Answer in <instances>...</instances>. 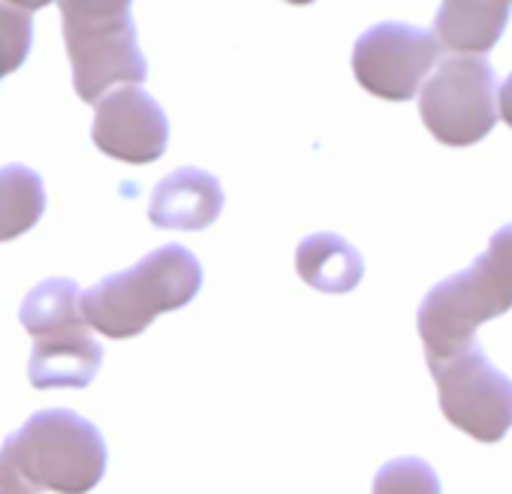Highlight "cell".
I'll list each match as a JSON object with an SVG mask.
<instances>
[{
  "label": "cell",
  "mask_w": 512,
  "mask_h": 494,
  "mask_svg": "<svg viewBox=\"0 0 512 494\" xmlns=\"http://www.w3.org/2000/svg\"><path fill=\"white\" fill-rule=\"evenodd\" d=\"M223 211V187L220 181L196 166L175 169L166 175L148 205V217L157 229L199 232L208 229Z\"/></svg>",
  "instance_id": "10"
},
{
  "label": "cell",
  "mask_w": 512,
  "mask_h": 494,
  "mask_svg": "<svg viewBox=\"0 0 512 494\" xmlns=\"http://www.w3.org/2000/svg\"><path fill=\"white\" fill-rule=\"evenodd\" d=\"M500 118L512 127V73H509V79L500 88Z\"/></svg>",
  "instance_id": "16"
},
{
  "label": "cell",
  "mask_w": 512,
  "mask_h": 494,
  "mask_svg": "<svg viewBox=\"0 0 512 494\" xmlns=\"http://www.w3.org/2000/svg\"><path fill=\"white\" fill-rule=\"evenodd\" d=\"M437 383V401L449 425L476 443H497L512 428V380L500 374L473 341L467 350L428 362Z\"/></svg>",
  "instance_id": "7"
},
{
  "label": "cell",
  "mask_w": 512,
  "mask_h": 494,
  "mask_svg": "<svg viewBox=\"0 0 512 494\" xmlns=\"http://www.w3.org/2000/svg\"><path fill=\"white\" fill-rule=\"evenodd\" d=\"M31 43H34L31 13L0 4V82L10 73L22 70V64L31 55Z\"/></svg>",
  "instance_id": "14"
},
{
  "label": "cell",
  "mask_w": 512,
  "mask_h": 494,
  "mask_svg": "<svg viewBox=\"0 0 512 494\" xmlns=\"http://www.w3.org/2000/svg\"><path fill=\"white\" fill-rule=\"evenodd\" d=\"M512 308V223L497 229L470 269L440 281L419 305L416 329L428 362L449 359L476 341V329Z\"/></svg>",
  "instance_id": "2"
},
{
  "label": "cell",
  "mask_w": 512,
  "mask_h": 494,
  "mask_svg": "<svg viewBox=\"0 0 512 494\" xmlns=\"http://www.w3.org/2000/svg\"><path fill=\"white\" fill-rule=\"evenodd\" d=\"M425 130L449 148L482 142L497 124V76L479 55L443 58L419 88Z\"/></svg>",
  "instance_id": "6"
},
{
  "label": "cell",
  "mask_w": 512,
  "mask_h": 494,
  "mask_svg": "<svg viewBox=\"0 0 512 494\" xmlns=\"http://www.w3.org/2000/svg\"><path fill=\"white\" fill-rule=\"evenodd\" d=\"M13 470L40 494H88L106 473V440L76 410H40L0 446Z\"/></svg>",
  "instance_id": "3"
},
{
  "label": "cell",
  "mask_w": 512,
  "mask_h": 494,
  "mask_svg": "<svg viewBox=\"0 0 512 494\" xmlns=\"http://www.w3.org/2000/svg\"><path fill=\"white\" fill-rule=\"evenodd\" d=\"M512 13V0H443L434 19V40L455 55H488Z\"/></svg>",
  "instance_id": "11"
},
{
  "label": "cell",
  "mask_w": 512,
  "mask_h": 494,
  "mask_svg": "<svg viewBox=\"0 0 512 494\" xmlns=\"http://www.w3.org/2000/svg\"><path fill=\"white\" fill-rule=\"evenodd\" d=\"M296 272L308 287L338 296V293H350L359 287L365 275V263H362V254L347 238L335 232H317L299 244Z\"/></svg>",
  "instance_id": "12"
},
{
  "label": "cell",
  "mask_w": 512,
  "mask_h": 494,
  "mask_svg": "<svg viewBox=\"0 0 512 494\" xmlns=\"http://www.w3.org/2000/svg\"><path fill=\"white\" fill-rule=\"evenodd\" d=\"M440 46L431 31L383 22L365 31L353 46L356 82L389 103H407L419 94L425 76L434 70Z\"/></svg>",
  "instance_id": "8"
},
{
  "label": "cell",
  "mask_w": 512,
  "mask_h": 494,
  "mask_svg": "<svg viewBox=\"0 0 512 494\" xmlns=\"http://www.w3.org/2000/svg\"><path fill=\"white\" fill-rule=\"evenodd\" d=\"M0 4H7L13 10H22V13H37V10L55 4V0H0Z\"/></svg>",
  "instance_id": "17"
},
{
  "label": "cell",
  "mask_w": 512,
  "mask_h": 494,
  "mask_svg": "<svg viewBox=\"0 0 512 494\" xmlns=\"http://www.w3.org/2000/svg\"><path fill=\"white\" fill-rule=\"evenodd\" d=\"M91 139L106 157L145 166L163 157L169 142V121L151 94L136 85H124L97 103Z\"/></svg>",
  "instance_id": "9"
},
{
  "label": "cell",
  "mask_w": 512,
  "mask_h": 494,
  "mask_svg": "<svg viewBox=\"0 0 512 494\" xmlns=\"http://www.w3.org/2000/svg\"><path fill=\"white\" fill-rule=\"evenodd\" d=\"M0 494H37L16 470H13V464L0 455Z\"/></svg>",
  "instance_id": "15"
},
{
  "label": "cell",
  "mask_w": 512,
  "mask_h": 494,
  "mask_svg": "<svg viewBox=\"0 0 512 494\" xmlns=\"http://www.w3.org/2000/svg\"><path fill=\"white\" fill-rule=\"evenodd\" d=\"M287 4H293V7H308V4H314V0H287Z\"/></svg>",
  "instance_id": "18"
},
{
  "label": "cell",
  "mask_w": 512,
  "mask_h": 494,
  "mask_svg": "<svg viewBox=\"0 0 512 494\" xmlns=\"http://www.w3.org/2000/svg\"><path fill=\"white\" fill-rule=\"evenodd\" d=\"M82 290L70 278L37 284L19 311L34 338L28 380L34 389H85L103 365V347L79 308Z\"/></svg>",
  "instance_id": "5"
},
{
  "label": "cell",
  "mask_w": 512,
  "mask_h": 494,
  "mask_svg": "<svg viewBox=\"0 0 512 494\" xmlns=\"http://www.w3.org/2000/svg\"><path fill=\"white\" fill-rule=\"evenodd\" d=\"M371 494H443L434 467L425 458H395L374 476Z\"/></svg>",
  "instance_id": "13"
},
{
  "label": "cell",
  "mask_w": 512,
  "mask_h": 494,
  "mask_svg": "<svg viewBox=\"0 0 512 494\" xmlns=\"http://www.w3.org/2000/svg\"><path fill=\"white\" fill-rule=\"evenodd\" d=\"M199 290V260L181 244H163L133 269L109 275L85 290L79 308L91 329L124 341L142 335L160 314L190 305Z\"/></svg>",
  "instance_id": "1"
},
{
  "label": "cell",
  "mask_w": 512,
  "mask_h": 494,
  "mask_svg": "<svg viewBox=\"0 0 512 494\" xmlns=\"http://www.w3.org/2000/svg\"><path fill=\"white\" fill-rule=\"evenodd\" d=\"M58 7L79 100L97 106L115 85L148 79L130 16L133 0H58Z\"/></svg>",
  "instance_id": "4"
}]
</instances>
